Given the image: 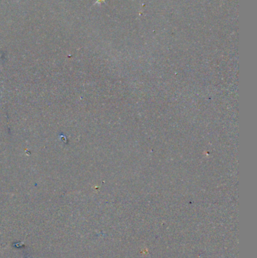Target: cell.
<instances>
[{"label":"cell","mask_w":257,"mask_h":258,"mask_svg":"<svg viewBox=\"0 0 257 258\" xmlns=\"http://www.w3.org/2000/svg\"><path fill=\"white\" fill-rule=\"evenodd\" d=\"M103 1H104V0H97V2H95V4H97V3H101V2H103Z\"/></svg>","instance_id":"6da1fadb"}]
</instances>
